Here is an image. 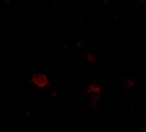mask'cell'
<instances>
[{
	"label": "cell",
	"mask_w": 146,
	"mask_h": 132,
	"mask_svg": "<svg viewBox=\"0 0 146 132\" xmlns=\"http://www.w3.org/2000/svg\"><path fill=\"white\" fill-rule=\"evenodd\" d=\"M87 92H88L90 96L93 98L94 99H98L102 94V89L100 85L96 83H93L88 85L87 88Z\"/></svg>",
	"instance_id": "obj_2"
},
{
	"label": "cell",
	"mask_w": 146,
	"mask_h": 132,
	"mask_svg": "<svg viewBox=\"0 0 146 132\" xmlns=\"http://www.w3.org/2000/svg\"><path fill=\"white\" fill-rule=\"evenodd\" d=\"M124 85L127 88H132L135 85V83L133 82V80H131V79H127V80H125Z\"/></svg>",
	"instance_id": "obj_3"
},
{
	"label": "cell",
	"mask_w": 146,
	"mask_h": 132,
	"mask_svg": "<svg viewBox=\"0 0 146 132\" xmlns=\"http://www.w3.org/2000/svg\"><path fill=\"white\" fill-rule=\"evenodd\" d=\"M33 84L38 89H46L49 87V82L46 75L43 73H35L31 78Z\"/></svg>",
	"instance_id": "obj_1"
},
{
	"label": "cell",
	"mask_w": 146,
	"mask_h": 132,
	"mask_svg": "<svg viewBox=\"0 0 146 132\" xmlns=\"http://www.w3.org/2000/svg\"><path fill=\"white\" fill-rule=\"evenodd\" d=\"M86 59H87L88 61L89 62H90V63H94V61H95L94 56L93 55H92V54L87 55Z\"/></svg>",
	"instance_id": "obj_4"
}]
</instances>
